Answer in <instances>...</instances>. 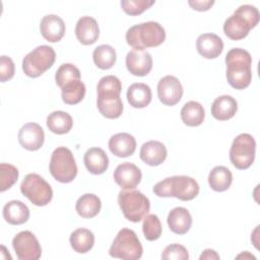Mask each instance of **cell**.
<instances>
[{"mask_svg": "<svg viewBox=\"0 0 260 260\" xmlns=\"http://www.w3.org/2000/svg\"><path fill=\"white\" fill-rule=\"evenodd\" d=\"M226 79L236 89L247 88L252 81V57L241 48H233L225 55Z\"/></svg>", "mask_w": 260, "mask_h": 260, "instance_id": "1", "label": "cell"}, {"mask_svg": "<svg viewBox=\"0 0 260 260\" xmlns=\"http://www.w3.org/2000/svg\"><path fill=\"white\" fill-rule=\"evenodd\" d=\"M259 17V11L255 6L250 4L241 5L225 19L223 31L225 36L233 41L242 40L258 24Z\"/></svg>", "mask_w": 260, "mask_h": 260, "instance_id": "2", "label": "cell"}, {"mask_svg": "<svg viewBox=\"0 0 260 260\" xmlns=\"http://www.w3.org/2000/svg\"><path fill=\"white\" fill-rule=\"evenodd\" d=\"M125 38L134 50H144L160 46L166 40V30L156 21H146L128 28Z\"/></svg>", "mask_w": 260, "mask_h": 260, "instance_id": "3", "label": "cell"}, {"mask_svg": "<svg viewBox=\"0 0 260 260\" xmlns=\"http://www.w3.org/2000/svg\"><path fill=\"white\" fill-rule=\"evenodd\" d=\"M152 191L158 197H175L182 201H189L198 195L199 185L191 177L173 176L157 182Z\"/></svg>", "mask_w": 260, "mask_h": 260, "instance_id": "4", "label": "cell"}, {"mask_svg": "<svg viewBox=\"0 0 260 260\" xmlns=\"http://www.w3.org/2000/svg\"><path fill=\"white\" fill-rule=\"evenodd\" d=\"M118 203L124 217L132 222H139L150 209L149 199L138 190H121Z\"/></svg>", "mask_w": 260, "mask_h": 260, "instance_id": "5", "label": "cell"}, {"mask_svg": "<svg viewBox=\"0 0 260 260\" xmlns=\"http://www.w3.org/2000/svg\"><path fill=\"white\" fill-rule=\"evenodd\" d=\"M142 253V245L135 232L130 229L120 230L109 249L111 257L125 260L140 259Z\"/></svg>", "mask_w": 260, "mask_h": 260, "instance_id": "6", "label": "cell"}, {"mask_svg": "<svg viewBox=\"0 0 260 260\" xmlns=\"http://www.w3.org/2000/svg\"><path fill=\"white\" fill-rule=\"evenodd\" d=\"M50 173L60 183H70L77 175V165L71 150L65 146L57 147L51 155Z\"/></svg>", "mask_w": 260, "mask_h": 260, "instance_id": "7", "label": "cell"}, {"mask_svg": "<svg viewBox=\"0 0 260 260\" xmlns=\"http://www.w3.org/2000/svg\"><path fill=\"white\" fill-rule=\"evenodd\" d=\"M55 60L54 49L47 45H41L25 55L22 60V70L26 76L36 78L51 68Z\"/></svg>", "mask_w": 260, "mask_h": 260, "instance_id": "8", "label": "cell"}, {"mask_svg": "<svg viewBox=\"0 0 260 260\" xmlns=\"http://www.w3.org/2000/svg\"><path fill=\"white\" fill-rule=\"evenodd\" d=\"M20 192L34 205L45 206L53 198V190L50 184L40 175L27 174L20 185Z\"/></svg>", "mask_w": 260, "mask_h": 260, "instance_id": "9", "label": "cell"}, {"mask_svg": "<svg viewBox=\"0 0 260 260\" xmlns=\"http://www.w3.org/2000/svg\"><path fill=\"white\" fill-rule=\"evenodd\" d=\"M256 142L254 137L248 133H241L232 143L230 149L231 162L238 170H247L254 162Z\"/></svg>", "mask_w": 260, "mask_h": 260, "instance_id": "10", "label": "cell"}, {"mask_svg": "<svg viewBox=\"0 0 260 260\" xmlns=\"http://www.w3.org/2000/svg\"><path fill=\"white\" fill-rule=\"evenodd\" d=\"M13 250L19 260H38L42 255L41 245L29 231H22L12 239Z\"/></svg>", "mask_w": 260, "mask_h": 260, "instance_id": "11", "label": "cell"}, {"mask_svg": "<svg viewBox=\"0 0 260 260\" xmlns=\"http://www.w3.org/2000/svg\"><path fill=\"white\" fill-rule=\"evenodd\" d=\"M183 86L180 80L173 75H167L157 83V96L165 106L177 105L183 95Z\"/></svg>", "mask_w": 260, "mask_h": 260, "instance_id": "12", "label": "cell"}, {"mask_svg": "<svg viewBox=\"0 0 260 260\" xmlns=\"http://www.w3.org/2000/svg\"><path fill=\"white\" fill-rule=\"evenodd\" d=\"M19 144L29 151H36L40 149L45 141V133L43 128L34 122L24 124L18 131Z\"/></svg>", "mask_w": 260, "mask_h": 260, "instance_id": "13", "label": "cell"}, {"mask_svg": "<svg viewBox=\"0 0 260 260\" xmlns=\"http://www.w3.org/2000/svg\"><path fill=\"white\" fill-rule=\"evenodd\" d=\"M141 178L142 174L139 168L129 161L118 165L114 171V180L123 190L134 189L141 182Z\"/></svg>", "mask_w": 260, "mask_h": 260, "instance_id": "14", "label": "cell"}, {"mask_svg": "<svg viewBox=\"0 0 260 260\" xmlns=\"http://www.w3.org/2000/svg\"><path fill=\"white\" fill-rule=\"evenodd\" d=\"M126 67L135 76H145L152 69V57L144 50H131L126 56Z\"/></svg>", "mask_w": 260, "mask_h": 260, "instance_id": "15", "label": "cell"}, {"mask_svg": "<svg viewBox=\"0 0 260 260\" xmlns=\"http://www.w3.org/2000/svg\"><path fill=\"white\" fill-rule=\"evenodd\" d=\"M66 30L63 19L56 14L45 15L40 23V31L45 40L57 43L64 37Z\"/></svg>", "mask_w": 260, "mask_h": 260, "instance_id": "16", "label": "cell"}, {"mask_svg": "<svg viewBox=\"0 0 260 260\" xmlns=\"http://www.w3.org/2000/svg\"><path fill=\"white\" fill-rule=\"evenodd\" d=\"M75 36L82 45H92L100 37L98 21L91 16L80 17L75 25Z\"/></svg>", "mask_w": 260, "mask_h": 260, "instance_id": "17", "label": "cell"}, {"mask_svg": "<svg viewBox=\"0 0 260 260\" xmlns=\"http://www.w3.org/2000/svg\"><path fill=\"white\" fill-rule=\"evenodd\" d=\"M196 48L202 57L206 59H215L223 50V42L215 34H202L197 38Z\"/></svg>", "mask_w": 260, "mask_h": 260, "instance_id": "18", "label": "cell"}, {"mask_svg": "<svg viewBox=\"0 0 260 260\" xmlns=\"http://www.w3.org/2000/svg\"><path fill=\"white\" fill-rule=\"evenodd\" d=\"M168 151L164 143L157 140L144 142L140 148L139 156L142 161L151 167L159 166L167 158Z\"/></svg>", "mask_w": 260, "mask_h": 260, "instance_id": "19", "label": "cell"}, {"mask_svg": "<svg viewBox=\"0 0 260 260\" xmlns=\"http://www.w3.org/2000/svg\"><path fill=\"white\" fill-rule=\"evenodd\" d=\"M110 151L118 157H127L134 153L136 149V140L129 133H117L109 139Z\"/></svg>", "mask_w": 260, "mask_h": 260, "instance_id": "20", "label": "cell"}, {"mask_svg": "<svg viewBox=\"0 0 260 260\" xmlns=\"http://www.w3.org/2000/svg\"><path fill=\"white\" fill-rule=\"evenodd\" d=\"M167 221L170 230L174 234L185 235L191 229L192 216L187 208L179 206L169 212Z\"/></svg>", "mask_w": 260, "mask_h": 260, "instance_id": "21", "label": "cell"}, {"mask_svg": "<svg viewBox=\"0 0 260 260\" xmlns=\"http://www.w3.org/2000/svg\"><path fill=\"white\" fill-rule=\"evenodd\" d=\"M86 170L93 175L104 174L109 167V157L104 149L91 147L86 150L83 157Z\"/></svg>", "mask_w": 260, "mask_h": 260, "instance_id": "22", "label": "cell"}, {"mask_svg": "<svg viewBox=\"0 0 260 260\" xmlns=\"http://www.w3.org/2000/svg\"><path fill=\"white\" fill-rule=\"evenodd\" d=\"M238 111V103L228 94L216 98L211 105V115L219 121H226L232 119Z\"/></svg>", "mask_w": 260, "mask_h": 260, "instance_id": "23", "label": "cell"}, {"mask_svg": "<svg viewBox=\"0 0 260 260\" xmlns=\"http://www.w3.org/2000/svg\"><path fill=\"white\" fill-rule=\"evenodd\" d=\"M3 217L9 224L19 225L29 218L28 207L19 200H11L3 207Z\"/></svg>", "mask_w": 260, "mask_h": 260, "instance_id": "24", "label": "cell"}, {"mask_svg": "<svg viewBox=\"0 0 260 260\" xmlns=\"http://www.w3.org/2000/svg\"><path fill=\"white\" fill-rule=\"evenodd\" d=\"M127 101L131 107L136 109H142L147 107L152 98L150 87L142 82H136L131 84L127 89Z\"/></svg>", "mask_w": 260, "mask_h": 260, "instance_id": "25", "label": "cell"}, {"mask_svg": "<svg viewBox=\"0 0 260 260\" xmlns=\"http://www.w3.org/2000/svg\"><path fill=\"white\" fill-rule=\"evenodd\" d=\"M102 208L101 199L92 194L86 193L81 195L75 204L76 212L79 216L83 218H92L99 214Z\"/></svg>", "mask_w": 260, "mask_h": 260, "instance_id": "26", "label": "cell"}, {"mask_svg": "<svg viewBox=\"0 0 260 260\" xmlns=\"http://www.w3.org/2000/svg\"><path fill=\"white\" fill-rule=\"evenodd\" d=\"M180 114L183 123L190 127L201 125L205 118V110L203 106L195 101L187 102L181 109Z\"/></svg>", "mask_w": 260, "mask_h": 260, "instance_id": "27", "label": "cell"}, {"mask_svg": "<svg viewBox=\"0 0 260 260\" xmlns=\"http://www.w3.org/2000/svg\"><path fill=\"white\" fill-rule=\"evenodd\" d=\"M233 183L232 172L223 166L214 167L208 175L209 187L216 192H223L228 190Z\"/></svg>", "mask_w": 260, "mask_h": 260, "instance_id": "28", "label": "cell"}, {"mask_svg": "<svg viewBox=\"0 0 260 260\" xmlns=\"http://www.w3.org/2000/svg\"><path fill=\"white\" fill-rule=\"evenodd\" d=\"M47 127L48 129L58 135L68 133L72 126V117L64 111H54L47 117Z\"/></svg>", "mask_w": 260, "mask_h": 260, "instance_id": "29", "label": "cell"}, {"mask_svg": "<svg viewBox=\"0 0 260 260\" xmlns=\"http://www.w3.org/2000/svg\"><path fill=\"white\" fill-rule=\"evenodd\" d=\"M69 242H70L71 248L75 252L84 254V253H87L89 250H91V248L93 247L94 236L91 231L84 228H80L71 233Z\"/></svg>", "mask_w": 260, "mask_h": 260, "instance_id": "30", "label": "cell"}, {"mask_svg": "<svg viewBox=\"0 0 260 260\" xmlns=\"http://www.w3.org/2000/svg\"><path fill=\"white\" fill-rule=\"evenodd\" d=\"M96 106L100 113L108 119H117L123 113V103L120 96H98Z\"/></svg>", "mask_w": 260, "mask_h": 260, "instance_id": "31", "label": "cell"}, {"mask_svg": "<svg viewBox=\"0 0 260 260\" xmlns=\"http://www.w3.org/2000/svg\"><path fill=\"white\" fill-rule=\"evenodd\" d=\"M92 59L95 66L102 70L112 68L117 59L115 49L110 45H100L92 52Z\"/></svg>", "mask_w": 260, "mask_h": 260, "instance_id": "32", "label": "cell"}, {"mask_svg": "<svg viewBox=\"0 0 260 260\" xmlns=\"http://www.w3.org/2000/svg\"><path fill=\"white\" fill-rule=\"evenodd\" d=\"M85 95V85L79 80H74L61 88L62 101L66 105L79 104Z\"/></svg>", "mask_w": 260, "mask_h": 260, "instance_id": "33", "label": "cell"}, {"mask_svg": "<svg viewBox=\"0 0 260 260\" xmlns=\"http://www.w3.org/2000/svg\"><path fill=\"white\" fill-rule=\"evenodd\" d=\"M96 90L98 96H120L122 83L118 77L106 75L100 79Z\"/></svg>", "mask_w": 260, "mask_h": 260, "instance_id": "34", "label": "cell"}, {"mask_svg": "<svg viewBox=\"0 0 260 260\" xmlns=\"http://www.w3.org/2000/svg\"><path fill=\"white\" fill-rule=\"evenodd\" d=\"M80 79V71L79 69L71 63H64L60 65L55 74L56 84L62 88L66 84Z\"/></svg>", "mask_w": 260, "mask_h": 260, "instance_id": "35", "label": "cell"}, {"mask_svg": "<svg viewBox=\"0 0 260 260\" xmlns=\"http://www.w3.org/2000/svg\"><path fill=\"white\" fill-rule=\"evenodd\" d=\"M142 232L147 241H155L159 239L162 228L158 216L155 214H146L143 218Z\"/></svg>", "mask_w": 260, "mask_h": 260, "instance_id": "36", "label": "cell"}, {"mask_svg": "<svg viewBox=\"0 0 260 260\" xmlns=\"http://www.w3.org/2000/svg\"><path fill=\"white\" fill-rule=\"evenodd\" d=\"M18 170L10 164L2 162L0 165V191L4 192L10 189L18 179Z\"/></svg>", "mask_w": 260, "mask_h": 260, "instance_id": "37", "label": "cell"}, {"mask_svg": "<svg viewBox=\"0 0 260 260\" xmlns=\"http://www.w3.org/2000/svg\"><path fill=\"white\" fill-rule=\"evenodd\" d=\"M123 11L128 15H138L150 8L153 4V0H122L120 2Z\"/></svg>", "mask_w": 260, "mask_h": 260, "instance_id": "38", "label": "cell"}, {"mask_svg": "<svg viewBox=\"0 0 260 260\" xmlns=\"http://www.w3.org/2000/svg\"><path fill=\"white\" fill-rule=\"evenodd\" d=\"M160 257L162 260H188L189 253L184 246L171 244L164 249Z\"/></svg>", "mask_w": 260, "mask_h": 260, "instance_id": "39", "label": "cell"}, {"mask_svg": "<svg viewBox=\"0 0 260 260\" xmlns=\"http://www.w3.org/2000/svg\"><path fill=\"white\" fill-rule=\"evenodd\" d=\"M15 66L12 59L8 56L2 55L0 57V81L5 82L14 76Z\"/></svg>", "mask_w": 260, "mask_h": 260, "instance_id": "40", "label": "cell"}, {"mask_svg": "<svg viewBox=\"0 0 260 260\" xmlns=\"http://www.w3.org/2000/svg\"><path fill=\"white\" fill-rule=\"evenodd\" d=\"M188 4L197 11H206L214 4L213 0H190Z\"/></svg>", "mask_w": 260, "mask_h": 260, "instance_id": "41", "label": "cell"}, {"mask_svg": "<svg viewBox=\"0 0 260 260\" xmlns=\"http://www.w3.org/2000/svg\"><path fill=\"white\" fill-rule=\"evenodd\" d=\"M199 259L200 260H212V259H216V260H218L219 259V255L217 254V252L216 251H214V250H212V249H205L202 253H201V255H200V257H199Z\"/></svg>", "mask_w": 260, "mask_h": 260, "instance_id": "42", "label": "cell"}, {"mask_svg": "<svg viewBox=\"0 0 260 260\" xmlns=\"http://www.w3.org/2000/svg\"><path fill=\"white\" fill-rule=\"evenodd\" d=\"M237 258H238V259H240V258H244V259H247V258H248V259H256V258H255L253 255H251L248 251H245L244 253L238 255Z\"/></svg>", "mask_w": 260, "mask_h": 260, "instance_id": "43", "label": "cell"}, {"mask_svg": "<svg viewBox=\"0 0 260 260\" xmlns=\"http://www.w3.org/2000/svg\"><path fill=\"white\" fill-rule=\"evenodd\" d=\"M1 250H2V252H1V254H2V255H3V254H5V252H6V248H5V247H4V246H1ZM6 257H7V258H9V259H11V256H10V255H9V254H8V255H7V256H6ZM6 257H5V256H4V257H3V259H6Z\"/></svg>", "mask_w": 260, "mask_h": 260, "instance_id": "44", "label": "cell"}]
</instances>
